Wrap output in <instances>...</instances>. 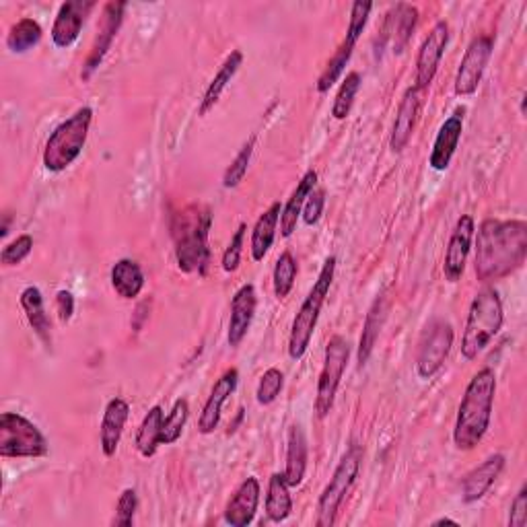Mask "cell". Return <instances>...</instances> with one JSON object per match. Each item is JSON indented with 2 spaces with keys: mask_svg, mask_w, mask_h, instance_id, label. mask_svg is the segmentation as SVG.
Masks as SVG:
<instances>
[{
  "mask_svg": "<svg viewBox=\"0 0 527 527\" xmlns=\"http://www.w3.org/2000/svg\"><path fill=\"white\" fill-rule=\"evenodd\" d=\"M505 470V455L495 453L486 458L480 466H476L470 474H466L462 484V499L466 505L478 503L488 490L497 482L501 472Z\"/></svg>",
  "mask_w": 527,
  "mask_h": 527,
  "instance_id": "23",
  "label": "cell"
},
{
  "mask_svg": "<svg viewBox=\"0 0 527 527\" xmlns=\"http://www.w3.org/2000/svg\"><path fill=\"white\" fill-rule=\"evenodd\" d=\"M91 122H93V110L81 108L52 130V134L46 140L44 157H42L44 167L50 173L66 171L81 157L87 145Z\"/></svg>",
  "mask_w": 527,
  "mask_h": 527,
  "instance_id": "6",
  "label": "cell"
},
{
  "mask_svg": "<svg viewBox=\"0 0 527 527\" xmlns=\"http://www.w3.org/2000/svg\"><path fill=\"white\" fill-rule=\"evenodd\" d=\"M525 525H527V484L519 488L509 513V527H525Z\"/></svg>",
  "mask_w": 527,
  "mask_h": 527,
  "instance_id": "45",
  "label": "cell"
},
{
  "mask_svg": "<svg viewBox=\"0 0 527 527\" xmlns=\"http://www.w3.org/2000/svg\"><path fill=\"white\" fill-rule=\"evenodd\" d=\"M190 418V404L186 398H178L173 402L171 410L167 416H163V425H161V435L159 443L161 445H173L178 443L184 435L186 423Z\"/></svg>",
  "mask_w": 527,
  "mask_h": 527,
  "instance_id": "34",
  "label": "cell"
},
{
  "mask_svg": "<svg viewBox=\"0 0 527 527\" xmlns=\"http://www.w3.org/2000/svg\"><path fill=\"white\" fill-rule=\"evenodd\" d=\"M476 235V221L472 215H462L455 223L443 260V274L449 283H458L464 276L468 256L472 252V241Z\"/></svg>",
  "mask_w": 527,
  "mask_h": 527,
  "instance_id": "14",
  "label": "cell"
},
{
  "mask_svg": "<svg viewBox=\"0 0 527 527\" xmlns=\"http://www.w3.org/2000/svg\"><path fill=\"white\" fill-rule=\"evenodd\" d=\"M299 274V264L291 252H283L278 256L272 272V287H274V297L278 301H283L291 295L295 280Z\"/></svg>",
  "mask_w": 527,
  "mask_h": 527,
  "instance_id": "35",
  "label": "cell"
},
{
  "mask_svg": "<svg viewBox=\"0 0 527 527\" xmlns=\"http://www.w3.org/2000/svg\"><path fill=\"white\" fill-rule=\"evenodd\" d=\"M256 307H258L256 287L252 283L241 285L231 299V318L227 330V342L231 348H237L245 340V336H248L256 315Z\"/></svg>",
  "mask_w": 527,
  "mask_h": 527,
  "instance_id": "17",
  "label": "cell"
},
{
  "mask_svg": "<svg viewBox=\"0 0 527 527\" xmlns=\"http://www.w3.org/2000/svg\"><path fill=\"white\" fill-rule=\"evenodd\" d=\"M433 525H460V523H458V521H453V519H449V517H441V519L433 521Z\"/></svg>",
  "mask_w": 527,
  "mask_h": 527,
  "instance_id": "47",
  "label": "cell"
},
{
  "mask_svg": "<svg viewBox=\"0 0 527 527\" xmlns=\"http://www.w3.org/2000/svg\"><path fill=\"white\" fill-rule=\"evenodd\" d=\"M245 231H248V225L245 223H239L235 235L231 237L227 250L223 252V260H221V266L227 274H233L237 272L239 264H241V252H243V239H245Z\"/></svg>",
  "mask_w": 527,
  "mask_h": 527,
  "instance_id": "43",
  "label": "cell"
},
{
  "mask_svg": "<svg viewBox=\"0 0 527 527\" xmlns=\"http://www.w3.org/2000/svg\"><path fill=\"white\" fill-rule=\"evenodd\" d=\"M420 108H423V91H418L416 87L406 89L398 105V114H396V122H394L392 138H390V149L394 153H402L408 147L410 138L414 134V128H416V122H418Z\"/></svg>",
  "mask_w": 527,
  "mask_h": 527,
  "instance_id": "20",
  "label": "cell"
},
{
  "mask_svg": "<svg viewBox=\"0 0 527 527\" xmlns=\"http://www.w3.org/2000/svg\"><path fill=\"white\" fill-rule=\"evenodd\" d=\"M280 213H283V206H280V202H272L256 221L254 231H252V243H250L254 262H262L274 245Z\"/></svg>",
  "mask_w": 527,
  "mask_h": 527,
  "instance_id": "28",
  "label": "cell"
},
{
  "mask_svg": "<svg viewBox=\"0 0 527 527\" xmlns=\"http://www.w3.org/2000/svg\"><path fill=\"white\" fill-rule=\"evenodd\" d=\"M256 140H258V136L252 134L248 143L241 147L237 157L231 161V165L227 167V171L223 175V188H227V190L237 188L243 182L245 175H248V167H250V161H252V155L256 149Z\"/></svg>",
  "mask_w": 527,
  "mask_h": 527,
  "instance_id": "38",
  "label": "cell"
},
{
  "mask_svg": "<svg viewBox=\"0 0 527 527\" xmlns=\"http://www.w3.org/2000/svg\"><path fill=\"white\" fill-rule=\"evenodd\" d=\"M334 274H336V258L330 256V258H326L318 280H315L313 289L309 291V295L301 303L295 320H293L291 334H289V357L293 361H301L307 355L313 332H315V328H318L322 307L330 295V289L334 283Z\"/></svg>",
  "mask_w": 527,
  "mask_h": 527,
  "instance_id": "5",
  "label": "cell"
},
{
  "mask_svg": "<svg viewBox=\"0 0 527 527\" xmlns=\"http://www.w3.org/2000/svg\"><path fill=\"white\" fill-rule=\"evenodd\" d=\"M453 326L447 320L435 318L423 330V336L418 340V353H416V373L420 379H433L441 367L445 365L451 346H453Z\"/></svg>",
  "mask_w": 527,
  "mask_h": 527,
  "instance_id": "10",
  "label": "cell"
},
{
  "mask_svg": "<svg viewBox=\"0 0 527 527\" xmlns=\"http://www.w3.org/2000/svg\"><path fill=\"white\" fill-rule=\"evenodd\" d=\"M503 322L505 313L499 291L495 287H484L476 293L468 311L462 338V357L466 361H476L482 350L490 344V340L501 332Z\"/></svg>",
  "mask_w": 527,
  "mask_h": 527,
  "instance_id": "4",
  "label": "cell"
},
{
  "mask_svg": "<svg viewBox=\"0 0 527 527\" xmlns=\"http://www.w3.org/2000/svg\"><path fill=\"white\" fill-rule=\"evenodd\" d=\"M33 250V237L31 235H19L11 243H7L3 252H0V262L3 266H19Z\"/></svg>",
  "mask_w": 527,
  "mask_h": 527,
  "instance_id": "41",
  "label": "cell"
},
{
  "mask_svg": "<svg viewBox=\"0 0 527 527\" xmlns=\"http://www.w3.org/2000/svg\"><path fill=\"white\" fill-rule=\"evenodd\" d=\"M449 38H451L449 23L439 21L425 38L423 46H420L416 56V85H414L418 91L425 93L433 85L441 58L449 46Z\"/></svg>",
  "mask_w": 527,
  "mask_h": 527,
  "instance_id": "13",
  "label": "cell"
},
{
  "mask_svg": "<svg viewBox=\"0 0 527 527\" xmlns=\"http://www.w3.org/2000/svg\"><path fill=\"white\" fill-rule=\"evenodd\" d=\"M124 13H126V3H116V0H112V3H108L103 7L101 11V21H99V27H97V33H95V40L91 44V50H89V56L83 64V73H81V79L83 81H89L93 77L95 70L99 68V64L103 62L105 54L110 52L116 35L124 23Z\"/></svg>",
  "mask_w": 527,
  "mask_h": 527,
  "instance_id": "12",
  "label": "cell"
},
{
  "mask_svg": "<svg viewBox=\"0 0 527 527\" xmlns=\"http://www.w3.org/2000/svg\"><path fill=\"white\" fill-rule=\"evenodd\" d=\"M527 258V223L486 219L478 227L474 270L488 285L517 272Z\"/></svg>",
  "mask_w": 527,
  "mask_h": 527,
  "instance_id": "1",
  "label": "cell"
},
{
  "mask_svg": "<svg viewBox=\"0 0 527 527\" xmlns=\"http://www.w3.org/2000/svg\"><path fill=\"white\" fill-rule=\"evenodd\" d=\"M373 11V3H363V0H357V3L353 5V9H350V21H348V29H346V38L350 44H355L361 40V35L367 27V21H369V15Z\"/></svg>",
  "mask_w": 527,
  "mask_h": 527,
  "instance_id": "40",
  "label": "cell"
},
{
  "mask_svg": "<svg viewBox=\"0 0 527 527\" xmlns=\"http://www.w3.org/2000/svg\"><path fill=\"white\" fill-rule=\"evenodd\" d=\"M163 408L161 406H153L145 418L143 423H140L138 427V433H136V449L138 453L143 455V458H153V455L157 453L159 449V435H161V425H163Z\"/></svg>",
  "mask_w": 527,
  "mask_h": 527,
  "instance_id": "32",
  "label": "cell"
},
{
  "mask_svg": "<svg viewBox=\"0 0 527 527\" xmlns=\"http://www.w3.org/2000/svg\"><path fill=\"white\" fill-rule=\"evenodd\" d=\"M353 52H355V44H350L348 40H344V42L338 46V50H336L334 56L328 60L326 68L322 70V75H320V79H318V93L324 95V93H328V91L338 83V79L342 77V73H344V68H346L348 60L353 58Z\"/></svg>",
  "mask_w": 527,
  "mask_h": 527,
  "instance_id": "36",
  "label": "cell"
},
{
  "mask_svg": "<svg viewBox=\"0 0 527 527\" xmlns=\"http://www.w3.org/2000/svg\"><path fill=\"white\" fill-rule=\"evenodd\" d=\"M48 451V439L29 418L19 412L0 414V455L3 458L38 460L46 458Z\"/></svg>",
  "mask_w": 527,
  "mask_h": 527,
  "instance_id": "7",
  "label": "cell"
},
{
  "mask_svg": "<svg viewBox=\"0 0 527 527\" xmlns=\"http://www.w3.org/2000/svg\"><path fill=\"white\" fill-rule=\"evenodd\" d=\"M493 48H495L493 35H478V38L470 42L462 58V64L458 68V75H455V83H453L455 95L470 97L478 91L488 60L493 56Z\"/></svg>",
  "mask_w": 527,
  "mask_h": 527,
  "instance_id": "11",
  "label": "cell"
},
{
  "mask_svg": "<svg viewBox=\"0 0 527 527\" xmlns=\"http://www.w3.org/2000/svg\"><path fill=\"white\" fill-rule=\"evenodd\" d=\"M258 505H260V482L258 478L250 476L239 484L235 495L229 499L225 509V521L231 527H248L256 519Z\"/></svg>",
  "mask_w": 527,
  "mask_h": 527,
  "instance_id": "22",
  "label": "cell"
},
{
  "mask_svg": "<svg viewBox=\"0 0 527 527\" xmlns=\"http://www.w3.org/2000/svg\"><path fill=\"white\" fill-rule=\"evenodd\" d=\"M239 383V371L235 367L227 369L213 385V392H210L208 400L204 402V408L198 418V433L200 435H213L219 429L221 423V412L229 396L235 394Z\"/></svg>",
  "mask_w": 527,
  "mask_h": 527,
  "instance_id": "16",
  "label": "cell"
},
{
  "mask_svg": "<svg viewBox=\"0 0 527 527\" xmlns=\"http://www.w3.org/2000/svg\"><path fill=\"white\" fill-rule=\"evenodd\" d=\"M418 23V9L406 3H398L385 15V23L381 29V44H392L396 54H402L412 38V33Z\"/></svg>",
  "mask_w": 527,
  "mask_h": 527,
  "instance_id": "18",
  "label": "cell"
},
{
  "mask_svg": "<svg viewBox=\"0 0 527 527\" xmlns=\"http://www.w3.org/2000/svg\"><path fill=\"white\" fill-rule=\"evenodd\" d=\"M210 227L213 213L204 204H190L171 219L175 262L186 274L206 276L210 266Z\"/></svg>",
  "mask_w": 527,
  "mask_h": 527,
  "instance_id": "3",
  "label": "cell"
},
{
  "mask_svg": "<svg viewBox=\"0 0 527 527\" xmlns=\"http://www.w3.org/2000/svg\"><path fill=\"white\" fill-rule=\"evenodd\" d=\"M324 206H326V192L322 188H315L309 198L305 200V206H303V223L307 227H313V225H318V221L322 219L324 215Z\"/></svg>",
  "mask_w": 527,
  "mask_h": 527,
  "instance_id": "44",
  "label": "cell"
},
{
  "mask_svg": "<svg viewBox=\"0 0 527 527\" xmlns=\"http://www.w3.org/2000/svg\"><path fill=\"white\" fill-rule=\"evenodd\" d=\"M110 280H112V289L118 293V297L126 301L136 299L145 289V272L138 262L130 258H122L112 266Z\"/></svg>",
  "mask_w": 527,
  "mask_h": 527,
  "instance_id": "29",
  "label": "cell"
},
{
  "mask_svg": "<svg viewBox=\"0 0 527 527\" xmlns=\"http://www.w3.org/2000/svg\"><path fill=\"white\" fill-rule=\"evenodd\" d=\"M56 311H58V318L62 324H68L70 320H73L75 315V297L70 291H58L56 295Z\"/></svg>",
  "mask_w": 527,
  "mask_h": 527,
  "instance_id": "46",
  "label": "cell"
},
{
  "mask_svg": "<svg viewBox=\"0 0 527 527\" xmlns=\"http://www.w3.org/2000/svg\"><path fill=\"white\" fill-rule=\"evenodd\" d=\"M42 25L33 17H23L7 33V48L13 54H25L42 42Z\"/></svg>",
  "mask_w": 527,
  "mask_h": 527,
  "instance_id": "33",
  "label": "cell"
},
{
  "mask_svg": "<svg viewBox=\"0 0 527 527\" xmlns=\"http://www.w3.org/2000/svg\"><path fill=\"white\" fill-rule=\"evenodd\" d=\"M497 396V373L484 367L468 383L453 427V443L460 451H472L490 429Z\"/></svg>",
  "mask_w": 527,
  "mask_h": 527,
  "instance_id": "2",
  "label": "cell"
},
{
  "mask_svg": "<svg viewBox=\"0 0 527 527\" xmlns=\"http://www.w3.org/2000/svg\"><path fill=\"white\" fill-rule=\"evenodd\" d=\"M130 416V404L124 398H112L103 410L101 427H99V445L105 458H114L118 445L122 441L124 427Z\"/></svg>",
  "mask_w": 527,
  "mask_h": 527,
  "instance_id": "21",
  "label": "cell"
},
{
  "mask_svg": "<svg viewBox=\"0 0 527 527\" xmlns=\"http://www.w3.org/2000/svg\"><path fill=\"white\" fill-rule=\"evenodd\" d=\"M19 303H21V309L25 311V318H27L29 326L33 328V332L38 334V338L46 346H50L52 344V324H50V318L46 313L42 291L38 287L23 289Z\"/></svg>",
  "mask_w": 527,
  "mask_h": 527,
  "instance_id": "27",
  "label": "cell"
},
{
  "mask_svg": "<svg viewBox=\"0 0 527 527\" xmlns=\"http://www.w3.org/2000/svg\"><path fill=\"white\" fill-rule=\"evenodd\" d=\"M361 470V447L359 445H350V449L342 455L340 464L336 466L330 482L326 484L324 493L320 495L318 501V519H315V525L318 527H332L336 523L340 505L344 503L346 495L353 488L357 476Z\"/></svg>",
  "mask_w": 527,
  "mask_h": 527,
  "instance_id": "8",
  "label": "cell"
},
{
  "mask_svg": "<svg viewBox=\"0 0 527 527\" xmlns=\"http://www.w3.org/2000/svg\"><path fill=\"white\" fill-rule=\"evenodd\" d=\"M283 388H285V373L276 367H270L268 371H264L258 383V390H256L258 404L260 406L274 404L280 392H283Z\"/></svg>",
  "mask_w": 527,
  "mask_h": 527,
  "instance_id": "39",
  "label": "cell"
},
{
  "mask_svg": "<svg viewBox=\"0 0 527 527\" xmlns=\"http://www.w3.org/2000/svg\"><path fill=\"white\" fill-rule=\"evenodd\" d=\"M241 64H243V52H241V50H233V52L225 58V62H223L221 68L217 70L215 79L210 81V85L206 87V93H204V97H202V101H200V108H198V116H200V118H204L210 110H215V105L219 103V99H221L223 91L227 89V85H229V83L233 81V77L237 75V70L241 68Z\"/></svg>",
  "mask_w": 527,
  "mask_h": 527,
  "instance_id": "26",
  "label": "cell"
},
{
  "mask_svg": "<svg viewBox=\"0 0 527 527\" xmlns=\"http://www.w3.org/2000/svg\"><path fill=\"white\" fill-rule=\"evenodd\" d=\"M464 132V108L455 110L439 128L429 157V165L435 171H445L451 165V159L458 151L460 138Z\"/></svg>",
  "mask_w": 527,
  "mask_h": 527,
  "instance_id": "19",
  "label": "cell"
},
{
  "mask_svg": "<svg viewBox=\"0 0 527 527\" xmlns=\"http://www.w3.org/2000/svg\"><path fill=\"white\" fill-rule=\"evenodd\" d=\"M348 359H350L348 340L340 334H334L326 344L324 367L318 379V396H315V414H318L320 420H324L334 408V400L340 388L342 375L346 371Z\"/></svg>",
  "mask_w": 527,
  "mask_h": 527,
  "instance_id": "9",
  "label": "cell"
},
{
  "mask_svg": "<svg viewBox=\"0 0 527 527\" xmlns=\"http://www.w3.org/2000/svg\"><path fill=\"white\" fill-rule=\"evenodd\" d=\"M138 509V497L134 488H124L122 495L116 505V515L112 519V525L116 527H130L134 523V515Z\"/></svg>",
  "mask_w": 527,
  "mask_h": 527,
  "instance_id": "42",
  "label": "cell"
},
{
  "mask_svg": "<svg viewBox=\"0 0 527 527\" xmlns=\"http://www.w3.org/2000/svg\"><path fill=\"white\" fill-rule=\"evenodd\" d=\"M388 313H390V297H388V291H383L375 297V301L371 303V307L367 311L361 342H359V353H357L359 367H365L367 361L371 359L373 348L379 340V334H381L385 322H388Z\"/></svg>",
  "mask_w": 527,
  "mask_h": 527,
  "instance_id": "24",
  "label": "cell"
},
{
  "mask_svg": "<svg viewBox=\"0 0 527 527\" xmlns=\"http://www.w3.org/2000/svg\"><path fill=\"white\" fill-rule=\"evenodd\" d=\"M95 7V0H66L60 5L50 31L52 42L58 50H66L79 40L81 29Z\"/></svg>",
  "mask_w": 527,
  "mask_h": 527,
  "instance_id": "15",
  "label": "cell"
},
{
  "mask_svg": "<svg viewBox=\"0 0 527 527\" xmlns=\"http://www.w3.org/2000/svg\"><path fill=\"white\" fill-rule=\"evenodd\" d=\"M361 75L359 73H348L344 83L340 85L338 93H336V99H334V105H332V116L334 120L342 122L350 116V110H353L355 105V99H357V93L361 89Z\"/></svg>",
  "mask_w": 527,
  "mask_h": 527,
  "instance_id": "37",
  "label": "cell"
},
{
  "mask_svg": "<svg viewBox=\"0 0 527 527\" xmlns=\"http://www.w3.org/2000/svg\"><path fill=\"white\" fill-rule=\"evenodd\" d=\"M289 484L283 474H272L268 482V495H266V515L268 519L280 523L287 521L293 513V499L289 493Z\"/></svg>",
  "mask_w": 527,
  "mask_h": 527,
  "instance_id": "31",
  "label": "cell"
},
{
  "mask_svg": "<svg viewBox=\"0 0 527 527\" xmlns=\"http://www.w3.org/2000/svg\"><path fill=\"white\" fill-rule=\"evenodd\" d=\"M315 188H318V171L309 169V171H305V175L301 178V182L297 184L295 192L291 194V198L283 206V213H280L278 225H280V235H283L285 239H289L297 231V223H299V217L303 213L305 200L309 198V194Z\"/></svg>",
  "mask_w": 527,
  "mask_h": 527,
  "instance_id": "25",
  "label": "cell"
},
{
  "mask_svg": "<svg viewBox=\"0 0 527 527\" xmlns=\"http://www.w3.org/2000/svg\"><path fill=\"white\" fill-rule=\"evenodd\" d=\"M307 472V437L299 425L289 429L287 437V466L283 478L291 488L301 486Z\"/></svg>",
  "mask_w": 527,
  "mask_h": 527,
  "instance_id": "30",
  "label": "cell"
}]
</instances>
